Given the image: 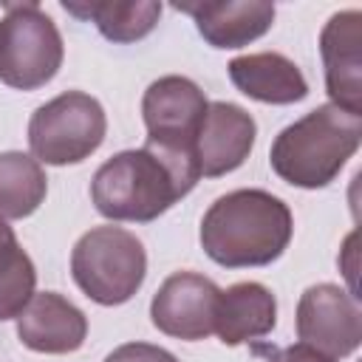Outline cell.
<instances>
[{
  "mask_svg": "<svg viewBox=\"0 0 362 362\" xmlns=\"http://www.w3.org/2000/svg\"><path fill=\"white\" fill-rule=\"evenodd\" d=\"M144 274V243L122 226H93L74 243L71 277L99 305L127 303L141 288Z\"/></svg>",
  "mask_w": 362,
  "mask_h": 362,
  "instance_id": "cell-4",
  "label": "cell"
},
{
  "mask_svg": "<svg viewBox=\"0 0 362 362\" xmlns=\"http://www.w3.org/2000/svg\"><path fill=\"white\" fill-rule=\"evenodd\" d=\"M107 133V116L99 99L82 90H65L40 105L28 122V147L40 164H79L93 156Z\"/></svg>",
  "mask_w": 362,
  "mask_h": 362,
  "instance_id": "cell-6",
  "label": "cell"
},
{
  "mask_svg": "<svg viewBox=\"0 0 362 362\" xmlns=\"http://www.w3.org/2000/svg\"><path fill=\"white\" fill-rule=\"evenodd\" d=\"M105 362H178L167 348L150 345V342H124L113 348Z\"/></svg>",
  "mask_w": 362,
  "mask_h": 362,
  "instance_id": "cell-19",
  "label": "cell"
},
{
  "mask_svg": "<svg viewBox=\"0 0 362 362\" xmlns=\"http://www.w3.org/2000/svg\"><path fill=\"white\" fill-rule=\"evenodd\" d=\"M221 288L198 272L170 274L150 303L153 325L175 339L198 342L215 334V305Z\"/></svg>",
  "mask_w": 362,
  "mask_h": 362,
  "instance_id": "cell-9",
  "label": "cell"
},
{
  "mask_svg": "<svg viewBox=\"0 0 362 362\" xmlns=\"http://www.w3.org/2000/svg\"><path fill=\"white\" fill-rule=\"evenodd\" d=\"M62 8L79 20H90L105 40L122 45L144 40L161 17V3L156 0H65Z\"/></svg>",
  "mask_w": 362,
  "mask_h": 362,
  "instance_id": "cell-16",
  "label": "cell"
},
{
  "mask_svg": "<svg viewBox=\"0 0 362 362\" xmlns=\"http://www.w3.org/2000/svg\"><path fill=\"white\" fill-rule=\"evenodd\" d=\"M178 11L195 20L198 34L212 48H243L260 40L274 23L269 0H218V3H175Z\"/></svg>",
  "mask_w": 362,
  "mask_h": 362,
  "instance_id": "cell-13",
  "label": "cell"
},
{
  "mask_svg": "<svg viewBox=\"0 0 362 362\" xmlns=\"http://www.w3.org/2000/svg\"><path fill=\"white\" fill-rule=\"evenodd\" d=\"M272 362H337V359H331V356H325V354H320V351L297 342V345H288V348L277 351Z\"/></svg>",
  "mask_w": 362,
  "mask_h": 362,
  "instance_id": "cell-20",
  "label": "cell"
},
{
  "mask_svg": "<svg viewBox=\"0 0 362 362\" xmlns=\"http://www.w3.org/2000/svg\"><path fill=\"white\" fill-rule=\"evenodd\" d=\"M257 124L249 110L235 102H209L198 139L195 158L204 178H218L238 170L255 147Z\"/></svg>",
  "mask_w": 362,
  "mask_h": 362,
  "instance_id": "cell-11",
  "label": "cell"
},
{
  "mask_svg": "<svg viewBox=\"0 0 362 362\" xmlns=\"http://www.w3.org/2000/svg\"><path fill=\"white\" fill-rule=\"evenodd\" d=\"M320 57L331 105L362 116V11L345 8L320 31Z\"/></svg>",
  "mask_w": 362,
  "mask_h": 362,
  "instance_id": "cell-10",
  "label": "cell"
},
{
  "mask_svg": "<svg viewBox=\"0 0 362 362\" xmlns=\"http://www.w3.org/2000/svg\"><path fill=\"white\" fill-rule=\"evenodd\" d=\"M17 337L37 354H74L85 345L88 317L62 294L40 291L17 317Z\"/></svg>",
  "mask_w": 362,
  "mask_h": 362,
  "instance_id": "cell-12",
  "label": "cell"
},
{
  "mask_svg": "<svg viewBox=\"0 0 362 362\" xmlns=\"http://www.w3.org/2000/svg\"><path fill=\"white\" fill-rule=\"evenodd\" d=\"M37 269L20 243L0 252V322L17 320L37 294Z\"/></svg>",
  "mask_w": 362,
  "mask_h": 362,
  "instance_id": "cell-18",
  "label": "cell"
},
{
  "mask_svg": "<svg viewBox=\"0 0 362 362\" xmlns=\"http://www.w3.org/2000/svg\"><path fill=\"white\" fill-rule=\"evenodd\" d=\"M277 325L274 294L255 280L235 283L218 294L215 305V334L223 345H243L272 334Z\"/></svg>",
  "mask_w": 362,
  "mask_h": 362,
  "instance_id": "cell-15",
  "label": "cell"
},
{
  "mask_svg": "<svg viewBox=\"0 0 362 362\" xmlns=\"http://www.w3.org/2000/svg\"><path fill=\"white\" fill-rule=\"evenodd\" d=\"M206 107L209 102L192 79L178 74L156 79L141 99L147 141L170 153L195 156V139Z\"/></svg>",
  "mask_w": 362,
  "mask_h": 362,
  "instance_id": "cell-7",
  "label": "cell"
},
{
  "mask_svg": "<svg viewBox=\"0 0 362 362\" xmlns=\"http://www.w3.org/2000/svg\"><path fill=\"white\" fill-rule=\"evenodd\" d=\"M294 218L283 198L266 189H232L209 204L201 246L223 269L274 263L291 243Z\"/></svg>",
  "mask_w": 362,
  "mask_h": 362,
  "instance_id": "cell-2",
  "label": "cell"
},
{
  "mask_svg": "<svg viewBox=\"0 0 362 362\" xmlns=\"http://www.w3.org/2000/svg\"><path fill=\"white\" fill-rule=\"evenodd\" d=\"M201 170L195 156L161 150L150 141L107 158L90 181V201L107 221L150 223L192 192Z\"/></svg>",
  "mask_w": 362,
  "mask_h": 362,
  "instance_id": "cell-1",
  "label": "cell"
},
{
  "mask_svg": "<svg viewBox=\"0 0 362 362\" xmlns=\"http://www.w3.org/2000/svg\"><path fill=\"white\" fill-rule=\"evenodd\" d=\"M362 144V116L337 105H320L283 127L269 150L280 181L300 189L328 187Z\"/></svg>",
  "mask_w": 362,
  "mask_h": 362,
  "instance_id": "cell-3",
  "label": "cell"
},
{
  "mask_svg": "<svg viewBox=\"0 0 362 362\" xmlns=\"http://www.w3.org/2000/svg\"><path fill=\"white\" fill-rule=\"evenodd\" d=\"M17 243V235H14V229L0 218V252L3 249H8V246H14Z\"/></svg>",
  "mask_w": 362,
  "mask_h": 362,
  "instance_id": "cell-21",
  "label": "cell"
},
{
  "mask_svg": "<svg viewBox=\"0 0 362 362\" xmlns=\"http://www.w3.org/2000/svg\"><path fill=\"white\" fill-rule=\"evenodd\" d=\"M297 337L303 345L342 359L362 342V308L354 291L337 283H317L300 294L297 303Z\"/></svg>",
  "mask_w": 362,
  "mask_h": 362,
  "instance_id": "cell-8",
  "label": "cell"
},
{
  "mask_svg": "<svg viewBox=\"0 0 362 362\" xmlns=\"http://www.w3.org/2000/svg\"><path fill=\"white\" fill-rule=\"evenodd\" d=\"M48 192L42 164L20 150L0 153V218L20 221L40 209Z\"/></svg>",
  "mask_w": 362,
  "mask_h": 362,
  "instance_id": "cell-17",
  "label": "cell"
},
{
  "mask_svg": "<svg viewBox=\"0 0 362 362\" xmlns=\"http://www.w3.org/2000/svg\"><path fill=\"white\" fill-rule=\"evenodd\" d=\"M226 71L243 96L263 105H294L308 96V82L297 62L277 51L235 57Z\"/></svg>",
  "mask_w": 362,
  "mask_h": 362,
  "instance_id": "cell-14",
  "label": "cell"
},
{
  "mask_svg": "<svg viewBox=\"0 0 362 362\" xmlns=\"http://www.w3.org/2000/svg\"><path fill=\"white\" fill-rule=\"evenodd\" d=\"M0 20V82L17 90L48 85L62 68L65 45L57 23L40 3H3Z\"/></svg>",
  "mask_w": 362,
  "mask_h": 362,
  "instance_id": "cell-5",
  "label": "cell"
}]
</instances>
